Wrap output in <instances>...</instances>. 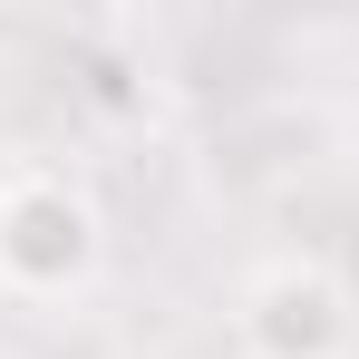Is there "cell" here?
<instances>
[{"label": "cell", "instance_id": "3957f363", "mask_svg": "<svg viewBox=\"0 0 359 359\" xmlns=\"http://www.w3.org/2000/svg\"><path fill=\"white\" fill-rule=\"evenodd\" d=\"M0 359H10V350H0Z\"/></svg>", "mask_w": 359, "mask_h": 359}, {"label": "cell", "instance_id": "6da1fadb", "mask_svg": "<svg viewBox=\"0 0 359 359\" xmlns=\"http://www.w3.org/2000/svg\"><path fill=\"white\" fill-rule=\"evenodd\" d=\"M107 272V214L59 165L0 175V292L10 301H68Z\"/></svg>", "mask_w": 359, "mask_h": 359}, {"label": "cell", "instance_id": "7a4b0ae2", "mask_svg": "<svg viewBox=\"0 0 359 359\" xmlns=\"http://www.w3.org/2000/svg\"><path fill=\"white\" fill-rule=\"evenodd\" d=\"M359 301L320 252H272L233 282V359H350Z\"/></svg>", "mask_w": 359, "mask_h": 359}]
</instances>
